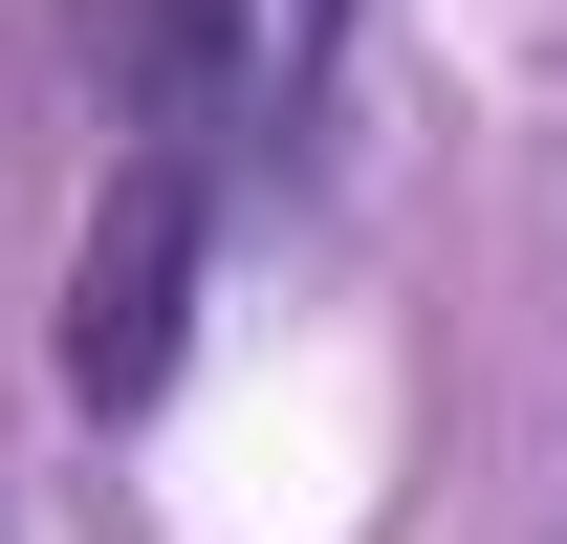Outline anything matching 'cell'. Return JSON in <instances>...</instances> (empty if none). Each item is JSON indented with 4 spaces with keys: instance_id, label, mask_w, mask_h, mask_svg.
<instances>
[{
    "instance_id": "obj_1",
    "label": "cell",
    "mask_w": 567,
    "mask_h": 544,
    "mask_svg": "<svg viewBox=\"0 0 567 544\" xmlns=\"http://www.w3.org/2000/svg\"><path fill=\"white\" fill-rule=\"evenodd\" d=\"M328 44H350V0H110V132L197 153L218 197H240V175L306 153Z\"/></svg>"
},
{
    "instance_id": "obj_2",
    "label": "cell",
    "mask_w": 567,
    "mask_h": 544,
    "mask_svg": "<svg viewBox=\"0 0 567 544\" xmlns=\"http://www.w3.org/2000/svg\"><path fill=\"white\" fill-rule=\"evenodd\" d=\"M197 262H218V175L153 153V132H110V197H87V240H66V414H153L175 393Z\"/></svg>"
}]
</instances>
